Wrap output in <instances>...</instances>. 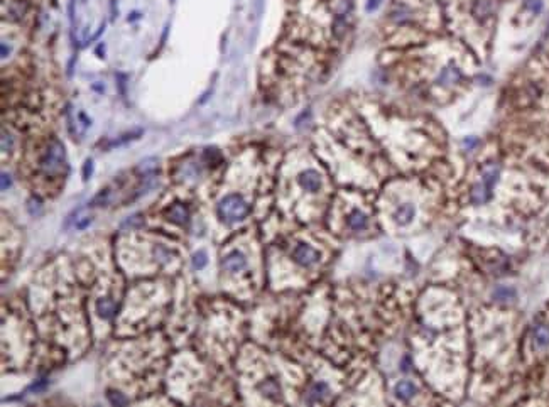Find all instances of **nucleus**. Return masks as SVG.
Here are the masks:
<instances>
[{"mask_svg":"<svg viewBox=\"0 0 549 407\" xmlns=\"http://www.w3.org/2000/svg\"><path fill=\"white\" fill-rule=\"evenodd\" d=\"M88 0H71L69 4V17H71L73 26V39L80 44H87L93 39V34L90 32L92 29L100 34L97 27H93V21L88 16Z\"/></svg>","mask_w":549,"mask_h":407,"instance_id":"f257e3e1","label":"nucleus"},{"mask_svg":"<svg viewBox=\"0 0 549 407\" xmlns=\"http://www.w3.org/2000/svg\"><path fill=\"white\" fill-rule=\"evenodd\" d=\"M39 166H41L43 173L49 178L59 176L63 174V171H66V152H64V145L58 139H54L48 145Z\"/></svg>","mask_w":549,"mask_h":407,"instance_id":"f03ea898","label":"nucleus"},{"mask_svg":"<svg viewBox=\"0 0 549 407\" xmlns=\"http://www.w3.org/2000/svg\"><path fill=\"white\" fill-rule=\"evenodd\" d=\"M250 212V207L240 194H226L218 205V217L228 223L244 220Z\"/></svg>","mask_w":549,"mask_h":407,"instance_id":"7ed1b4c3","label":"nucleus"},{"mask_svg":"<svg viewBox=\"0 0 549 407\" xmlns=\"http://www.w3.org/2000/svg\"><path fill=\"white\" fill-rule=\"evenodd\" d=\"M293 259L303 267H311V265L320 262L321 254L308 243H299L293 250Z\"/></svg>","mask_w":549,"mask_h":407,"instance_id":"20e7f679","label":"nucleus"},{"mask_svg":"<svg viewBox=\"0 0 549 407\" xmlns=\"http://www.w3.org/2000/svg\"><path fill=\"white\" fill-rule=\"evenodd\" d=\"M299 186L304 191H309V193H316L321 188V176L318 171L315 169H306L299 174Z\"/></svg>","mask_w":549,"mask_h":407,"instance_id":"39448f33","label":"nucleus"},{"mask_svg":"<svg viewBox=\"0 0 549 407\" xmlns=\"http://www.w3.org/2000/svg\"><path fill=\"white\" fill-rule=\"evenodd\" d=\"M221 265H223V269L228 270V272H240V270H244L247 267V259L242 252L235 250V252H230L226 255L223 259V262H221Z\"/></svg>","mask_w":549,"mask_h":407,"instance_id":"423d86ee","label":"nucleus"},{"mask_svg":"<svg viewBox=\"0 0 549 407\" xmlns=\"http://www.w3.org/2000/svg\"><path fill=\"white\" fill-rule=\"evenodd\" d=\"M328 392L330 389L325 382H316V384L311 385V389L306 394V404H318V402H321L328 395Z\"/></svg>","mask_w":549,"mask_h":407,"instance_id":"0eeeda50","label":"nucleus"},{"mask_svg":"<svg viewBox=\"0 0 549 407\" xmlns=\"http://www.w3.org/2000/svg\"><path fill=\"white\" fill-rule=\"evenodd\" d=\"M168 217L171 222L178 223V225H184L188 223L189 220V213H188V208L184 207V205H173L169 210H168Z\"/></svg>","mask_w":549,"mask_h":407,"instance_id":"6e6552de","label":"nucleus"},{"mask_svg":"<svg viewBox=\"0 0 549 407\" xmlns=\"http://www.w3.org/2000/svg\"><path fill=\"white\" fill-rule=\"evenodd\" d=\"M498 173H500V168L497 164H487L482 171V183L487 186L488 189H493L497 179H498Z\"/></svg>","mask_w":549,"mask_h":407,"instance_id":"1a4fd4ad","label":"nucleus"},{"mask_svg":"<svg viewBox=\"0 0 549 407\" xmlns=\"http://www.w3.org/2000/svg\"><path fill=\"white\" fill-rule=\"evenodd\" d=\"M414 215H416V210L412 205H402V207L397 208V212L394 213V220L399 225H407L412 222Z\"/></svg>","mask_w":549,"mask_h":407,"instance_id":"9d476101","label":"nucleus"},{"mask_svg":"<svg viewBox=\"0 0 549 407\" xmlns=\"http://www.w3.org/2000/svg\"><path fill=\"white\" fill-rule=\"evenodd\" d=\"M396 395L401 400H411L416 395V385L409 380H402L396 385Z\"/></svg>","mask_w":549,"mask_h":407,"instance_id":"9b49d317","label":"nucleus"},{"mask_svg":"<svg viewBox=\"0 0 549 407\" xmlns=\"http://www.w3.org/2000/svg\"><path fill=\"white\" fill-rule=\"evenodd\" d=\"M367 225H369V218H367L365 213H362L360 210H355V212L350 213L348 217V227L351 230H357V232H360V230L367 228Z\"/></svg>","mask_w":549,"mask_h":407,"instance_id":"f8f14e48","label":"nucleus"},{"mask_svg":"<svg viewBox=\"0 0 549 407\" xmlns=\"http://www.w3.org/2000/svg\"><path fill=\"white\" fill-rule=\"evenodd\" d=\"M115 309H117V306H115V303H113L112 299L103 298V299H98V301H97V313L102 316V318H105V319L112 318L113 313H115Z\"/></svg>","mask_w":549,"mask_h":407,"instance_id":"ddd939ff","label":"nucleus"},{"mask_svg":"<svg viewBox=\"0 0 549 407\" xmlns=\"http://www.w3.org/2000/svg\"><path fill=\"white\" fill-rule=\"evenodd\" d=\"M490 193H492V189H488L483 183H478L472 191V201L477 205L485 203V201H488V198H490Z\"/></svg>","mask_w":549,"mask_h":407,"instance_id":"4468645a","label":"nucleus"},{"mask_svg":"<svg viewBox=\"0 0 549 407\" xmlns=\"http://www.w3.org/2000/svg\"><path fill=\"white\" fill-rule=\"evenodd\" d=\"M534 341H536V345L539 348H546V346H549V326H544V324L536 326V330H534Z\"/></svg>","mask_w":549,"mask_h":407,"instance_id":"2eb2a0df","label":"nucleus"},{"mask_svg":"<svg viewBox=\"0 0 549 407\" xmlns=\"http://www.w3.org/2000/svg\"><path fill=\"white\" fill-rule=\"evenodd\" d=\"M460 78H461V73L458 71L456 68L450 66V68L443 69L440 78H438V82H440L441 85H453V83H456Z\"/></svg>","mask_w":549,"mask_h":407,"instance_id":"dca6fc26","label":"nucleus"},{"mask_svg":"<svg viewBox=\"0 0 549 407\" xmlns=\"http://www.w3.org/2000/svg\"><path fill=\"white\" fill-rule=\"evenodd\" d=\"M259 389H260L262 394L270 397V399H274V397L279 395V385L274 379H267L265 382H262Z\"/></svg>","mask_w":549,"mask_h":407,"instance_id":"f3484780","label":"nucleus"},{"mask_svg":"<svg viewBox=\"0 0 549 407\" xmlns=\"http://www.w3.org/2000/svg\"><path fill=\"white\" fill-rule=\"evenodd\" d=\"M514 296H516V291L512 288H508V286H500V288H497L495 293H493V298L498 301H511V299H514Z\"/></svg>","mask_w":549,"mask_h":407,"instance_id":"a211bd4d","label":"nucleus"},{"mask_svg":"<svg viewBox=\"0 0 549 407\" xmlns=\"http://www.w3.org/2000/svg\"><path fill=\"white\" fill-rule=\"evenodd\" d=\"M27 11V4L24 0H17V2H12L11 6V16H14L16 19L24 17V14Z\"/></svg>","mask_w":549,"mask_h":407,"instance_id":"6ab92c4d","label":"nucleus"},{"mask_svg":"<svg viewBox=\"0 0 549 407\" xmlns=\"http://www.w3.org/2000/svg\"><path fill=\"white\" fill-rule=\"evenodd\" d=\"M350 9H351L350 0H336V2H335V12L338 14V16H345Z\"/></svg>","mask_w":549,"mask_h":407,"instance_id":"aec40b11","label":"nucleus"},{"mask_svg":"<svg viewBox=\"0 0 549 407\" xmlns=\"http://www.w3.org/2000/svg\"><path fill=\"white\" fill-rule=\"evenodd\" d=\"M206 262H208V259H206V254H205V252H198V254H194V257H193V265H194V269L201 270V269H203L205 265H206Z\"/></svg>","mask_w":549,"mask_h":407,"instance_id":"412c9836","label":"nucleus"},{"mask_svg":"<svg viewBox=\"0 0 549 407\" xmlns=\"http://www.w3.org/2000/svg\"><path fill=\"white\" fill-rule=\"evenodd\" d=\"M526 7L529 9V11H532L534 14H539L542 11V2H541V0H527Z\"/></svg>","mask_w":549,"mask_h":407,"instance_id":"4be33fe9","label":"nucleus"},{"mask_svg":"<svg viewBox=\"0 0 549 407\" xmlns=\"http://www.w3.org/2000/svg\"><path fill=\"white\" fill-rule=\"evenodd\" d=\"M11 149H12V137L4 130L2 132V150L4 152H9Z\"/></svg>","mask_w":549,"mask_h":407,"instance_id":"5701e85b","label":"nucleus"},{"mask_svg":"<svg viewBox=\"0 0 549 407\" xmlns=\"http://www.w3.org/2000/svg\"><path fill=\"white\" fill-rule=\"evenodd\" d=\"M93 173V160L88 159L87 162H85V169H83V179H88L90 176H92Z\"/></svg>","mask_w":549,"mask_h":407,"instance_id":"b1692460","label":"nucleus"},{"mask_svg":"<svg viewBox=\"0 0 549 407\" xmlns=\"http://www.w3.org/2000/svg\"><path fill=\"white\" fill-rule=\"evenodd\" d=\"M108 399H110V402H112V404H117V405H120V404H125V402H127V400L124 399V397H120V395H115V394H108Z\"/></svg>","mask_w":549,"mask_h":407,"instance_id":"393cba45","label":"nucleus"},{"mask_svg":"<svg viewBox=\"0 0 549 407\" xmlns=\"http://www.w3.org/2000/svg\"><path fill=\"white\" fill-rule=\"evenodd\" d=\"M9 186H11V176H9L7 173H4L2 174V189L7 191Z\"/></svg>","mask_w":549,"mask_h":407,"instance_id":"a878e982","label":"nucleus"},{"mask_svg":"<svg viewBox=\"0 0 549 407\" xmlns=\"http://www.w3.org/2000/svg\"><path fill=\"white\" fill-rule=\"evenodd\" d=\"M379 4H380V0H369V4H367V11H369V12L375 11V9L379 7Z\"/></svg>","mask_w":549,"mask_h":407,"instance_id":"bb28decb","label":"nucleus"},{"mask_svg":"<svg viewBox=\"0 0 549 407\" xmlns=\"http://www.w3.org/2000/svg\"><path fill=\"white\" fill-rule=\"evenodd\" d=\"M465 145H466V147H475V145H477V139H466V140H465Z\"/></svg>","mask_w":549,"mask_h":407,"instance_id":"cd10ccee","label":"nucleus"},{"mask_svg":"<svg viewBox=\"0 0 549 407\" xmlns=\"http://www.w3.org/2000/svg\"><path fill=\"white\" fill-rule=\"evenodd\" d=\"M2 58H7V46L2 44Z\"/></svg>","mask_w":549,"mask_h":407,"instance_id":"c85d7f7f","label":"nucleus"}]
</instances>
